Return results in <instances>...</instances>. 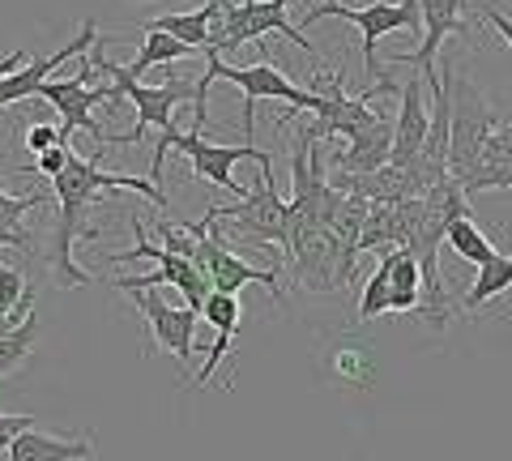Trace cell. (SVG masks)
<instances>
[{
    "label": "cell",
    "mask_w": 512,
    "mask_h": 461,
    "mask_svg": "<svg viewBox=\"0 0 512 461\" xmlns=\"http://www.w3.org/2000/svg\"><path fill=\"white\" fill-rule=\"evenodd\" d=\"M103 193H141L146 201H154L158 210H167V193L154 180H137V176H116V171H103L99 163H90L73 150L69 167L52 180V197L60 201V218L52 227V248H47V265H52V278L60 286H90L94 274H86L82 265L73 261V244L77 240H94L99 231L86 227L90 205L99 201Z\"/></svg>",
    "instance_id": "1"
},
{
    "label": "cell",
    "mask_w": 512,
    "mask_h": 461,
    "mask_svg": "<svg viewBox=\"0 0 512 461\" xmlns=\"http://www.w3.org/2000/svg\"><path fill=\"white\" fill-rule=\"evenodd\" d=\"M495 129H500V116H495L483 86L470 73H453L448 65V176H466Z\"/></svg>",
    "instance_id": "2"
},
{
    "label": "cell",
    "mask_w": 512,
    "mask_h": 461,
    "mask_svg": "<svg viewBox=\"0 0 512 461\" xmlns=\"http://www.w3.org/2000/svg\"><path fill=\"white\" fill-rule=\"evenodd\" d=\"M205 218H227L222 227H210L214 240H239V244H261L278 248L286 257V201L274 184V171H261V188H252L248 197H239L235 205H210Z\"/></svg>",
    "instance_id": "3"
},
{
    "label": "cell",
    "mask_w": 512,
    "mask_h": 461,
    "mask_svg": "<svg viewBox=\"0 0 512 461\" xmlns=\"http://www.w3.org/2000/svg\"><path fill=\"white\" fill-rule=\"evenodd\" d=\"M171 150H180L201 180L227 188V193H235V197H248V188H239L231 180V167L239 163V158H256V167H261V171H274V158H269L265 150H256L252 141H244V146H214V141H205L201 129H188V133L167 129V133H158V146H154V158H150V180L154 184L163 180V167H167Z\"/></svg>",
    "instance_id": "4"
},
{
    "label": "cell",
    "mask_w": 512,
    "mask_h": 461,
    "mask_svg": "<svg viewBox=\"0 0 512 461\" xmlns=\"http://www.w3.org/2000/svg\"><path fill=\"white\" fill-rule=\"evenodd\" d=\"M291 5L295 0H222V13L214 18L210 47H205V52H235V47L256 43L261 35H269V30H278V35L291 39L299 52H308V65H320L316 43L286 22V9Z\"/></svg>",
    "instance_id": "5"
},
{
    "label": "cell",
    "mask_w": 512,
    "mask_h": 461,
    "mask_svg": "<svg viewBox=\"0 0 512 461\" xmlns=\"http://www.w3.org/2000/svg\"><path fill=\"white\" fill-rule=\"evenodd\" d=\"M133 231H137V248L133 252H111L107 261H154L150 274H133V278H116L111 286L124 295H137V291H154V286H175V291H184L188 299V308L192 312H201L205 308V299H210V278H205V269L197 261H184V257H171L167 248H158L146 240V218L133 214Z\"/></svg>",
    "instance_id": "6"
},
{
    "label": "cell",
    "mask_w": 512,
    "mask_h": 461,
    "mask_svg": "<svg viewBox=\"0 0 512 461\" xmlns=\"http://www.w3.org/2000/svg\"><path fill=\"white\" fill-rule=\"evenodd\" d=\"M325 18L355 22L363 30V77H367L363 90H376V82L384 77L380 56H376V43L384 35H393V30H419L423 26L419 0H397V5H384V0H376V5H359V9L342 5V0H320V5L308 9V22H325Z\"/></svg>",
    "instance_id": "7"
},
{
    "label": "cell",
    "mask_w": 512,
    "mask_h": 461,
    "mask_svg": "<svg viewBox=\"0 0 512 461\" xmlns=\"http://www.w3.org/2000/svg\"><path fill=\"white\" fill-rule=\"evenodd\" d=\"M205 73L214 77H227V82L244 94V133H256V99H282L286 107H299V111H316V94L295 86L286 73H278L274 65H227L222 52H205Z\"/></svg>",
    "instance_id": "8"
},
{
    "label": "cell",
    "mask_w": 512,
    "mask_h": 461,
    "mask_svg": "<svg viewBox=\"0 0 512 461\" xmlns=\"http://www.w3.org/2000/svg\"><path fill=\"white\" fill-rule=\"evenodd\" d=\"M286 269H291L295 286L325 295V291H342V248L333 240L329 227H312L295 235L286 244Z\"/></svg>",
    "instance_id": "9"
},
{
    "label": "cell",
    "mask_w": 512,
    "mask_h": 461,
    "mask_svg": "<svg viewBox=\"0 0 512 461\" xmlns=\"http://www.w3.org/2000/svg\"><path fill=\"white\" fill-rule=\"evenodd\" d=\"M137 312L141 321H146V346L150 351H167L175 355V363L188 372L192 363V338H197V321L201 312L192 308H171L158 291H137Z\"/></svg>",
    "instance_id": "10"
},
{
    "label": "cell",
    "mask_w": 512,
    "mask_h": 461,
    "mask_svg": "<svg viewBox=\"0 0 512 461\" xmlns=\"http://www.w3.org/2000/svg\"><path fill=\"white\" fill-rule=\"evenodd\" d=\"M201 269H205V278H210V286H214L218 295H235L239 286L256 282V286H265V291L274 295L282 308H291V295H286L282 269H261V265H252V261H239L235 252L222 244V240H214L210 231L201 235Z\"/></svg>",
    "instance_id": "11"
},
{
    "label": "cell",
    "mask_w": 512,
    "mask_h": 461,
    "mask_svg": "<svg viewBox=\"0 0 512 461\" xmlns=\"http://www.w3.org/2000/svg\"><path fill=\"white\" fill-rule=\"evenodd\" d=\"M389 94L402 99L393 120V167H410L414 158L423 154L427 133H431V103H427V82L410 73V82H393L389 77Z\"/></svg>",
    "instance_id": "12"
},
{
    "label": "cell",
    "mask_w": 512,
    "mask_h": 461,
    "mask_svg": "<svg viewBox=\"0 0 512 461\" xmlns=\"http://www.w3.org/2000/svg\"><path fill=\"white\" fill-rule=\"evenodd\" d=\"M419 18H423V43L414 52H397L393 65H410L423 77L436 69L440 43L448 35H466V0H419Z\"/></svg>",
    "instance_id": "13"
},
{
    "label": "cell",
    "mask_w": 512,
    "mask_h": 461,
    "mask_svg": "<svg viewBox=\"0 0 512 461\" xmlns=\"http://www.w3.org/2000/svg\"><path fill=\"white\" fill-rule=\"evenodd\" d=\"M457 184L466 193H500V188H512V120H500L487 150L478 154V163Z\"/></svg>",
    "instance_id": "14"
},
{
    "label": "cell",
    "mask_w": 512,
    "mask_h": 461,
    "mask_svg": "<svg viewBox=\"0 0 512 461\" xmlns=\"http://www.w3.org/2000/svg\"><path fill=\"white\" fill-rule=\"evenodd\" d=\"M201 316H205V325H214V346H210V355H205V368L192 376V385H197V389L210 385L214 372H218V363L227 359L235 329H239V321H244V304H239L235 295H218V291H210V299H205Z\"/></svg>",
    "instance_id": "15"
},
{
    "label": "cell",
    "mask_w": 512,
    "mask_h": 461,
    "mask_svg": "<svg viewBox=\"0 0 512 461\" xmlns=\"http://www.w3.org/2000/svg\"><path fill=\"white\" fill-rule=\"evenodd\" d=\"M5 457L9 461H90L94 444L90 436H47V432L26 427L22 436H13Z\"/></svg>",
    "instance_id": "16"
},
{
    "label": "cell",
    "mask_w": 512,
    "mask_h": 461,
    "mask_svg": "<svg viewBox=\"0 0 512 461\" xmlns=\"http://www.w3.org/2000/svg\"><path fill=\"white\" fill-rule=\"evenodd\" d=\"M222 13V0H205V5L188 9V13H167V18H146L141 30H163V35L188 43L192 52L197 47H210V30H214V18Z\"/></svg>",
    "instance_id": "17"
},
{
    "label": "cell",
    "mask_w": 512,
    "mask_h": 461,
    "mask_svg": "<svg viewBox=\"0 0 512 461\" xmlns=\"http://www.w3.org/2000/svg\"><path fill=\"white\" fill-rule=\"evenodd\" d=\"M504 291H512V257H491L487 265H478V278L461 291V312H478Z\"/></svg>",
    "instance_id": "18"
},
{
    "label": "cell",
    "mask_w": 512,
    "mask_h": 461,
    "mask_svg": "<svg viewBox=\"0 0 512 461\" xmlns=\"http://www.w3.org/2000/svg\"><path fill=\"white\" fill-rule=\"evenodd\" d=\"M393 248H384L380 252V265H376V274L363 282V291H359V308L355 316L359 321H376V316L384 312H393Z\"/></svg>",
    "instance_id": "19"
},
{
    "label": "cell",
    "mask_w": 512,
    "mask_h": 461,
    "mask_svg": "<svg viewBox=\"0 0 512 461\" xmlns=\"http://www.w3.org/2000/svg\"><path fill=\"white\" fill-rule=\"evenodd\" d=\"M35 342H39V321H35V316H26L22 325H5V329H0V380H9L13 372L26 368Z\"/></svg>",
    "instance_id": "20"
},
{
    "label": "cell",
    "mask_w": 512,
    "mask_h": 461,
    "mask_svg": "<svg viewBox=\"0 0 512 461\" xmlns=\"http://www.w3.org/2000/svg\"><path fill=\"white\" fill-rule=\"evenodd\" d=\"M444 244L453 248V257L470 261V265H487L491 257H500V252H495V244L487 240L483 231H478L474 214H466V218H453V222H448V235H444Z\"/></svg>",
    "instance_id": "21"
},
{
    "label": "cell",
    "mask_w": 512,
    "mask_h": 461,
    "mask_svg": "<svg viewBox=\"0 0 512 461\" xmlns=\"http://www.w3.org/2000/svg\"><path fill=\"white\" fill-rule=\"evenodd\" d=\"M184 56H192V47H188V43L163 35V30H146V43L137 47L133 65H124V73L137 82V77L146 73V69H154V65H171V60H184Z\"/></svg>",
    "instance_id": "22"
},
{
    "label": "cell",
    "mask_w": 512,
    "mask_h": 461,
    "mask_svg": "<svg viewBox=\"0 0 512 461\" xmlns=\"http://www.w3.org/2000/svg\"><path fill=\"white\" fill-rule=\"evenodd\" d=\"M333 372H338L342 385H367V376H372V351L367 346H338V355H333Z\"/></svg>",
    "instance_id": "23"
},
{
    "label": "cell",
    "mask_w": 512,
    "mask_h": 461,
    "mask_svg": "<svg viewBox=\"0 0 512 461\" xmlns=\"http://www.w3.org/2000/svg\"><path fill=\"white\" fill-rule=\"evenodd\" d=\"M47 201H52V193H26V197H9L5 188H0V231H18V235H26L22 218H26L30 210H39V205H47Z\"/></svg>",
    "instance_id": "24"
},
{
    "label": "cell",
    "mask_w": 512,
    "mask_h": 461,
    "mask_svg": "<svg viewBox=\"0 0 512 461\" xmlns=\"http://www.w3.org/2000/svg\"><path fill=\"white\" fill-rule=\"evenodd\" d=\"M69 158H73V146H52L47 154H39L35 163H22L18 171L22 176H30V171H39V176H47V180H56L64 167H69Z\"/></svg>",
    "instance_id": "25"
},
{
    "label": "cell",
    "mask_w": 512,
    "mask_h": 461,
    "mask_svg": "<svg viewBox=\"0 0 512 461\" xmlns=\"http://www.w3.org/2000/svg\"><path fill=\"white\" fill-rule=\"evenodd\" d=\"M22 291H26V278L13 265H0V325H5V316L18 308Z\"/></svg>",
    "instance_id": "26"
},
{
    "label": "cell",
    "mask_w": 512,
    "mask_h": 461,
    "mask_svg": "<svg viewBox=\"0 0 512 461\" xmlns=\"http://www.w3.org/2000/svg\"><path fill=\"white\" fill-rule=\"evenodd\" d=\"M52 146H69V141H64L60 129H52V124H30L26 129V150L30 154H47Z\"/></svg>",
    "instance_id": "27"
},
{
    "label": "cell",
    "mask_w": 512,
    "mask_h": 461,
    "mask_svg": "<svg viewBox=\"0 0 512 461\" xmlns=\"http://www.w3.org/2000/svg\"><path fill=\"white\" fill-rule=\"evenodd\" d=\"M26 427H35V419L30 415H0V453L13 444V436H22Z\"/></svg>",
    "instance_id": "28"
},
{
    "label": "cell",
    "mask_w": 512,
    "mask_h": 461,
    "mask_svg": "<svg viewBox=\"0 0 512 461\" xmlns=\"http://www.w3.org/2000/svg\"><path fill=\"white\" fill-rule=\"evenodd\" d=\"M483 18H487L495 30H500V35H504V43L512 47V18H504V13L495 9V5H487V0H483Z\"/></svg>",
    "instance_id": "29"
}]
</instances>
